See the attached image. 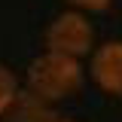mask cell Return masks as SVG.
Returning a JSON list of instances; mask_svg holds the SVG:
<instances>
[{
  "instance_id": "obj_1",
  "label": "cell",
  "mask_w": 122,
  "mask_h": 122,
  "mask_svg": "<svg viewBox=\"0 0 122 122\" xmlns=\"http://www.w3.org/2000/svg\"><path fill=\"white\" fill-rule=\"evenodd\" d=\"M25 82H28V92L40 95V98H46L52 104V101H61V98H70L79 89L82 64H79V58H70V55L46 49L43 55H37L28 64Z\"/></svg>"
},
{
  "instance_id": "obj_2",
  "label": "cell",
  "mask_w": 122,
  "mask_h": 122,
  "mask_svg": "<svg viewBox=\"0 0 122 122\" xmlns=\"http://www.w3.org/2000/svg\"><path fill=\"white\" fill-rule=\"evenodd\" d=\"M95 30L79 12H61L49 28H46V46L49 52H61L70 58H82L92 52Z\"/></svg>"
},
{
  "instance_id": "obj_3",
  "label": "cell",
  "mask_w": 122,
  "mask_h": 122,
  "mask_svg": "<svg viewBox=\"0 0 122 122\" xmlns=\"http://www.w3.org/2000/svg\"><path fill=\"white\" fill-rule=\"evenodd\" d=\"M89 70L92 79L107 95H122V40H113V43H104L101 49H95Z\"/></svg>"
},
{
  "instance_id": "obj_4",
  "label": "cell",
  "mask_w": 122,
  "mask_h": 122,
  "mask_svg": "<svg viewBox=\"0 0 122 122\" xmlns=\"http://www.w3.org/2000/svg\"><path fill=\"white\" fill-rule=\"evenodd\" d=\"M6 119L9 122H58V116L52 113V104L46 98H40V95L25 89V92H18L15 104L6 113Z\"/></svg>"
},
{
  "instance_id": "obj_5",
  "label": "cell",
  "mask_w": 122,
  "mask_h": 122,
  "mask_svg": "<svg viewBox=\"0 0 122 122\" xmlns=\"http://www.w3.org/2000/svg\"><path fill=\"white\" fill-rule=\"evenodd\" d=\"M18 79L15 73L6 67V64H0V116H6L9 113V107L15 104V98H18Z\"/></svg>"
},
{
  "instance_id": "obj_6",
  "label": "cell",
  "mask_w": 122,
  "mask_h": 122,
  "mask_svg": "<svg viewBox=\"0 0 122 122\" xmlns=\"http://www.w3.org/2000/svg\"><path fill=\"white\" fill-rule=\"evenodd\" d=\"M76 9H86V12H104L113 0H70Z\"/></svg>"
},
{
  "instance_id": "obj_7",
  "label": "cell",
  "mask_w": 122,
  "mask_h": 122,
  "mask_svg": "<svg viewBox=\"0 0 122 122\" xmlns=\"http://www.w3.org/2000/svg\"><path fill=\"white\" fill-rule=\"evenodd\" d=\"M58 122H73V119H58Z\"/></svg>"
}]
</instances>
